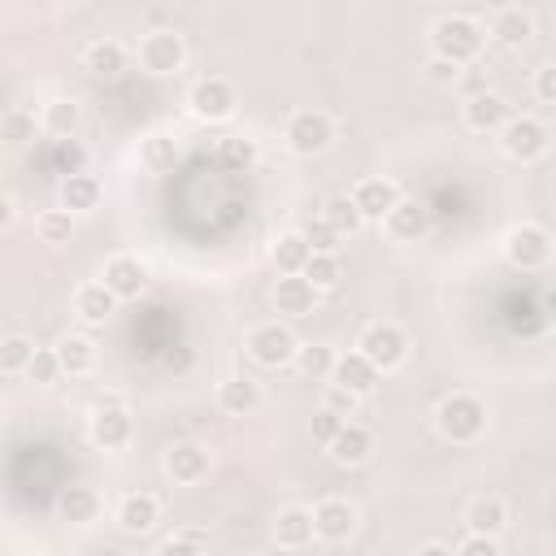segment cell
I'll return each instance as SVG.
<instances>
[{
	"label": "cell",
	"mask_w": 556,
	"mask_h": 556,
	"mask_svg": "<svg viewBox=\"0 0 556 556\" xmlns=\"http://www.w3.org/2000/svg\"><path fill=\"white\" fill-rule=\"evenodd\" d=\"M482 22H473L469 13H443L434 26H430V56L434 61H447L456 70H465L469 61L482 56Z\"/></svg>",
	"instance_id": "6da1fadb"
},
{
	"label": "cell",
	"mask_w": 556,
	"mask_h": 556,
	"mask_svg": "<svg viewBox=\"0 0 556 556\" xmlns=\"http://www.w3.org/2000/svg\"><path fill=\"white\" fill-rule=\"evenodd\" d=\"M434 430L447 443H478L486 434V404L469 391H452L434 404Z\"/></svg>",
	"instance_id": "7a4b0ae2"
},
{
	"label": "cell",
	"mask_w": 556,
	"mask_h": 556,
	"mask_svg": "<svg viewBox=\"0 0 556 556\" xmlns=\"http://www.w3.org/2000/svg\"><path fill=\"white\" fill-rule=\"evenodd\" d=\"M500 252H504V261H508L513 269L534 274V269H543V265L552 261V230L539 226V222H517V226L504 230Z\"/></svg>",
	"instance_id": "3957f363"
},
{
	"label": "cell",
	"mask_w": 556,
	"mask_h": 556,
	"mask_svg": "<svg viewBox=\"0 0 556 556\" xmlns=\"http://www.w3.org/2000/svg\"><path fill=\"white\" fill-rule=\"evenodd\" d=\"M282 143H287L291 156L313 161V156L330 152V143H334V122H330L321 109H295V113L287 117V126H282Z\"/></svg>",
	"instance_id": "277c9868"
},
{
	"label": "cell",
	"mask_w": 556,
	"mask_h": 556,
	"mask_svg": "<svg viewBox=\"0 0 556 556\" xmlns=\"http://www.w3.org/2000/svg\"><path fill=\"white\" fill-rule=\"evenodd\" d=\"M356 352L378 369V374H395L408 361V334L395 321H369L356 334Z\"/></svg>",
	"instance_id": "5b68a950"
},
{
	"label": "cell",
	"mask_w": 556,
	"mask_h": 556,
	"mask_svg": "<svg viewBox=\"0 0 556 556\" xmlns=\"http://www.w3.org/2000/svg\"><path fill=\"white\" fill-rule=\"evenodd\" d=\"M235 109H239V91H235V83L222 78V74L195 78L191 91H187V113H191L195 122H208V126H213V122H230Z\"/></svg>",
	"instance_id": "8992f818"
},
{
	"label": "cell",
	"mask_w": 556,
	"mask_h": 556,
	"mask_svg": "<svg viewBox=\"0 0 556 556\" xmlns=\"http://www.w3.org/2000/svg\"><path fill=\"white\" fill-rule=\"evenodd\" d=\"M547 148H552V135H547V126L539 122V117H508L504 126H500V152L508 156V161H517V165H534V161H543L547 156Z\"/></svg>",
	"instance_id": "52a82bcc"
},
{
	"label": "cell",
	"mask_w": 556,
	"mask_h": 556,
	"mask_svg": "<svg viewBox=\"0 0 556 556\" xmlns=\"http://www.w3.org/2000/svg\"><path fill=\"white\" fill-rule=\"evenodd\" d=\"M87 434H91V443L104 447V452H117V447H126V443L135 439V417H130V408L122 404V395H100V400H96L91 421H87Z\"/></svg>",
	"instance_id": "ba28073f"
},
{
	"label": "cell",
	"mask_w": 556,
	"mask_h": 556,
	"mask_svg": "<svg viewBox=\"0 0 556 556\" xmlns=\"http://www.w3.org/2000/svg\"><path fill=\"white\" fill-rule=\"evenodd\" d=\"M295 348H300V339L291 334L287 321H261V326H252L248 339H243V352H248L261 369H282V365H291Z\"/></svg>",
	"instance_id": "9c48e42d"
},
{
	"label": "cell",
	"mask_w": 556,
	"mask_h": 556,
	"mask_svg": "<svg viewBox=\"0 0 556 556\" xmlns=\"http://www.w3.org/2000/svg\"><path fill=\"white\" fill-rule=\"evenodd\" d=\"M139 65L148 70V74H156V78H165V74H178L182 65H187V43H182V35L178 30H169V26H161V30H148L143 39H139Z\"/></svg>",
	"instance_id": "30bf717a"
},
{
	"label": "cell",
	"mask_w": 556,
	"mask_h": 556,
	"mask_svg": "<svg viewBox=\"0 0 556 556\" xmlns=\"http://www.w3.org/2000/svg\"><path fill=\"white\" fill-rule=\"evenodd\" d=\"M308 513H313V539H317V543H348V539L356 534V526H361L356 504L343 500V495H326V500H317Z\"/></svg>",
	"instance_id": "8fae6325"
},
{
	"label": "cell",
	"mask_w": 556,
	"mask_h": 556,
	"mask_svg": "<svg viewBox=\"0 0 556 556\" xmlns=\"http://www.w3.org/2000/svg\"><path fill=\"white\" fill-rule=\"evenodd\" d=\"M100 282L113 300H139L143 287H148V265L135 252H113L100 269Z\"/></svg>",
	"instance_id": "7c38bea8"
},
{
	"label": "cell",
	"mask_w": 556,
	"mask_h": 556,
	"mask_svg": "<svg viewBox=\"0 0 556 556\" xmlns=\"http://www.w3.org/2000/svg\"><path fill=\"white\" fill-rule=\"evenodd\" d=\"M348 200H352V208L361 213V222H378L382 226V217L395 208V200H400V187H395V178H387V174H369V178H361L352 191H348Z\"/></svg>",
	"instance_id": "4fadbf2b"
},
{
	"label": "cell",
	"mask_w": 556,
	"mask_h": 556,
	"mask_svg": "<svg viewBox=\"0 0 556 556\" xmlns=\"http://www.w3.org/2000/svg\"><path fill=\"white\" fill-rule=\"evenodd\" d=\"M513 117V104L500 96V91H473L465 104H460V122L473 130V135H500V126Z\"/></svg>",
	"instance_id": "5bb4252c"
},
{
	"label": "cell",
	"mask_w": 556,
	"mask_h": 556,
	"mask_svg": "<svg viewBox=\"0 0 556 556\" xmlns=\"http://www.w3.org/2000/svg\"><path fill=\"white\" fill-rule=\"evenodd\" d=\"M430 226H434V213L421 204V200H395V208L382 217V230L395 239V243H417V239H426L430 235Z\"/></svg>",
	"instance_id": "9a60e30c"
},
{
	"label": "cell",
	"mask_w": 556,
	"mask_h": 556,
	"mask_svg": "<svg viewBox=\"0 0 556 556\" xmlns=\"http://www.w3.org/2000/svg\"><path fill=\"white\" fill-rule=\"evenodd\" d=\"M486 39H495L500 48H526L530 35H534V17L521 9V4H500L491 17H486Z\"/></svg>",
	"instance_id": "2e32d148"
},
{
	"label": "cell",
	"mask_w": 556,
	"mask_h": 556,
	"mask_svg": "<svg viewBox=\"0 0 556 556\" xmlns=\"http://www.w3.org/2000/svg\"><path fill=\"white\" fill-rule=\"evenodd\" d=\"M378 369L361 356V352H343V356H334V369H330V387H339V391H348V395H356V400H365L374 387H378Z\"/></svg>",
	"instance_id": "e0dca14e"
},
{
	"label": "cell",
	"mask_w": 556,
	"mask_h": 556,
	"mask_svg": "<svg viewBox=\"0 0 556 556\" xmlns=\"http://www.w3.org/2000/svg\"><path fill=\"white\" fill-rule=\"evenodd\" d=\"M208 465H213L208 447H204V443H191V439H182V443H174V447L165 452V473H169V482H178V486L200 482V478L208 473Z\"/></svg>",
	"instance_id": "ac0fdd59"
},
{
	"label": "cell",
	"mask_w": 556,
	"mask_h": 556,
	"mask_svg": "<svg viewBox=\"0 0 556 556\" xmlns=\"http://www.w3.org/2000/svg\"><path fill=\"white\" fill-rule=\"evenodd\" d=\"M217 408H222L226 417H248V413H256V408H261V382L248 378V374H226V378L217 382Z\"/></svg>",
	"instance_id": "d6986e66"
},
{
	"label": "cell",
	"mask_w": 556,
	"mask_h": 556,
	"mask_svg": "<svg viewBox=\"0 0 556 556\" xmlns=\"http://www.w3.org/2000/svg\"><path fill=\"white\" fill-rule=\"evenodd\" d=\"M117 526L126 530V534H148L156 521H161V500L152 495V491H126L122 500H117Z\"/></svg>",
	"instance_id": "ffe728a7"
},
{
	"label": "cell",
	"mask_w": 556,
	"mask_h": 556,
	"mask_svg": "<svg viewBox=\"0 0 556 556\" xmlns=\"http://www.w3.org/2000/svg\"><path fill=\"white\" fill-rule=\"evenodd\" d=\"M465 534H486V539H500V530L508 526V504L500 495H473L465 504Z\"/></svg>",
	"instance_id": "44dd1931"
},
{
	"label": "cell",
	"mask_w": 556,
	"mask_h": 556,
	"mask_svg": "<svg viewBox=\"0 0 556 556\" xmlns=\"http://www.w3.org/2000/svg\"><path fill=\"white\" fill-rule=\"evenodd\" d=\"M274 543L282 552H304L313 543V513L304 504H287L274 517Z\"/></svg>",
	"instance_id": "7402d4cb"
},
{
	"label": "cell",
	"mask_w": 556,
	"mask_h": 556,
	"mask_svg": "<svg viewBox=\"0 0 556 556\" xmlns=\"http://www.w3.org/2000/svg\"><path fill=\"white\" fill-rule=\"evenodd\" d=\"M100 195H104V187H100V178H96V174H87V169H78V174H65V178H61V208H65L70 217L91 213V208L100 204Z\"/></svg>",
	"instance_id": "603a6c76"
},
{
	"label": "cell",
	"mask_w": 556,
	"mask_h": 556,
	"mask_svg": "<svg viewBox=\"0 0 556 556\" xmlns=\"http://www.w3.org/2000/svg\"><path fill=\"white\" fill-rule=\"evenodd\" d=\"M274 308H278L282 317H308V313L317 308V291H313L300 274H287V278L274 282Z\"/></svg>",
	"instance_id": "cb8c5ba5"
},
{
	"label": "cell",
	"mask_w": 556,
	"mask_h": 556,
	"mask_svg": "<svg viewBox=\"0 0 556 556\" xmlns=\"http://www.w3.org/2000/svg\"><path fill=\"white\" fill-rule=\"evenodd\" d=\"M117 313V300L104 291V282H83L74 287V317L83 326H104Z\"/></svg>",
	"instance_id": "d4e9b609"
},
{
	"label": "cell",
	"mask_w": 556,
	"mask_h": 556,
	"mask_svg": "<svg viewBox=\"0 0 556 556\" xmlns=\"http://www.w3.org/2000/svg\"><path fill=\"white\" fill-rule=\"evenodd\" d=\"M326 452H330L334 465H361V460H369V452H374V434H369L365 426H356V421H343V430L326 443Z\"/></svg>",
	"instance_id": "484cf974"
},
{
	"label": "cell",
	"mask_w": 556,
	"mask_h": 556,
	"mask_svg": "<svg viewBox=\"0 0 556 556\" xmlns=\"http://www.w3.org/2000/svg\"><path fill=\"white\" fill-rule=\"evenodd\" d=\"M56 508H61V517L65 521H74V526H87V521H96L100 517V491L96 486H87V482H70L61 495H56Z\"/></svg>",
	"instance_id": "4316f807"
},
{
	"label": "cell",
	"mask_w": 556,
	"mask_h": 556,
	"mask_svg": "<svg viewBox=\"0 0 556 556\" xmlns=\"http://www.w3.org/2000/svg\"><path fill=\"white\" fill-rule=\"evenodd\" d=\"M78 126H83V109L74 100H65V96H56V100H48L39 109V130L52 135V139H74Z\"/></svg>",
	"instance_id": "83f0119b"
},
{
	"label": "cell",
	"mask_w": 556,
	"mask_h": 556,
	"mask_svg": "<svg viewBox=\"0 0 556 556\" xmlns=\"http://www.w3.org/2000/svg\"><path fill=\"white\" fill-rule=\"evenodd\" d=\"M52 352H56L61 374H70V378H83V374H91V369H96V343H91L87 334H65Z\"/></svg>",
	"instance_id": "f1b7e54d"
},
{
	"label": "cell",
	"mask_w": 556,
	"mask_h": 556,
	"mask_svg": "<svg viewBox=\"0 0 556 556\" xmlns=\"http://www.w3.org/2000/svg\"><path fill=\"white\" fill-rule=\"evenodd\" d=\"M83 70L96 74V78H113L126 70V48L117 39H96L83 48Z\"/></svg>",
	"instance_id": "f546056e"
},
{
	"label": "cell",
	"mask_w": 556,
	"mask_h": 556,
	"mask_svg": "<svg viewBox=\"0 0 556 556\" xmlns=\"http://www.w3.org/2000/svg\"><path fill=\"white\" fill-rule=\"evenodd\" d=\"M334 356H339V352H334L330 343H300L295 356H291V365H295L300 378H308V382H326L330 369H334Z\"/></svg>",
	"instance_id": "4dcf8cb0"
},
{
	"label": "cell",
	"mask_w": 556,
	"mask_h": 556,
	"mask_svg": "<svg viewBox=\"0 0 556 556\" xmlns=\"http://www.w3.org/2000/svg\"><path fill=\"white\" fill-rule=\"evenodd\" d=\"M308 256H313V252H308V243L300 239V230H287V235H278V243L269 248V261H274L278 278H287V274H300Z\"/></svg>",
	"instance_id": "1f68e13d"
},
{
	"label": "cell",
	"mask_w": 556,
	"mask_h": 556,
	"mask_svg": "<svg viewBox=\"0 0 556 556\" xmlns=\"http://www.w3.org/2000/svg\"><path fill=\"white\" fill-rule=\"evenodd\" d=\"M300 278H304L317 295L330 291V287H339V278H343V261H339V252H313V256L304 261Z\"/></svg>",
	"instance_id": "d6a6232c"
},
{
	"label": "cell",
	"mask_w": 556,
	"mask_h": 556,
	"mask_svg": "<svg viewBox=\"0 0 556 556\" xmlns=\"http://www.w3.org/2000/svg\"><path fill=\"white\" fill-rule=\"evenodd\" d=\"M35 130H39V117H35L30 109L13 104V109H4V113H0V139H4V143L22 148V143H30V139H35Z\"/></svg>",
	"instance_id": "836d02e7"
},
{
	"label": "cell",
	"mask_w": 556,
	"mask_h": 556,
	"mask_svg": "<svg viewBox=\"0 0 556 556\" xmlns=\"http://www.w3.org/2000/svg\"><path fill=\"white\" fill-rule=\"evenodd\" d=\"M174 156H178V148H174V135H148L143 143H139V165L143 169H152V174H165V169H174Z\"/></svg>",
	"instance_id": "e575fe53"
},
{
	"label": "cell",
	"mask_w": 556,
	"mask_h": 556,
	"mask_svg": "<svg viewBox=\"0 0 556 556\" xmlns=\"http://www.w3.org/2000/svg\"><path fill=\"white\" fill-rule=\"evenodd\" d=\"M35 235H39V243L61 248V243H70V235H74V217H70L65 208H43V213L35 217Z\"/></svg>",
	"instance_id": "d590c367"
},
{
	"label": "cell",
	"mask_w": 556,
	"mask_h": 556,
	"mask_svg": "<svg viewBox=\"0 0 556 556\" xmlns=\"http://www.w3.org/2000/svg\"><path fill=\"white\" fill-rule=\"evenodd\" d=\"M35 348H39V343L26 339V334H4V339H0V369H4V374H26Z\"/></svg>",
	"instance_id": "8d00e7d4"
},
{
	"label": "cell",
	"mask_w": 556,
	"mask_h": 556,
	"mask_svg": "<svg viewBox=\"0 0 556 556\" xmlns=\"http://www.w3.org/2000/svg\"><path fill=\"white\" fill-rule=\"evenodd\" d=\"M321 217L334 226V235H339V239H343V235H356V230L365 226V222H361V213L352 208V200H348V195H330Z\"/></svg>",
	"instance_id": "74e56055"
},
{
	"label": "cell",
	"mask_w": 556,
	"mask_h": 556,
	"mask_svg": "<svg viewBox=\"0 0 556 556\" xmlns=\"http://www.w3.org/2000/svg\"><path fill=\"white\" fill-rule=\"evenodd\" d=\"M300 239L308 243V252H339V243H343V239L334 235V226H330L321 213H317V217H308V222L300 226Z\"/></svg>",
	"instance_id": "f35d334b"
},
{
	"label": "cell",
	"mask_w": 556,
	"mask_h": 556,
	"mask_svg": "<svg viewBox=\"0 0 556 556\" xmlns=\"http://www.w3.org/2000/svg\"><path fill=\"white\" fill-rule=\"evenodd\" d=\"M26 378L39 382V387H52V382L61 378L56 352H52V348H35V356H30V365H26Z\"/></svg>",
	"instance_id": "ab89813d"
},
{
	"label": "cell",
	"mask_w": 556,
	"mask_h": 556,
	"mask_svg": "<svg viewBox=\"0 0 556 556\" xmlns=\"http://www.w3.org/2000/svg\"><path fill=\"white\" fill-rule=\"evenodd\" d=\"M222 161L230 165V169H248L252 161H256V148H252V139H243V135H230V139H222Z\"/></svg>",
	"instance_id": "60d3db41"
},
{
	"label": "cell",
	"mask_w": 556,
	"mask_h": 556,
	"mask_svg": "<svg viewBox=\"0 0 556 556\" xmlns=\"http://www.w3.org/2000/svg\"><path fill=\"white\" fill-rule=\"evenodd\" d=\"M356 404H361L356 395H348V391H339V387L326 382V395H321V408H326V413H334V417L348 421V417H356Z\"/></svg>",
	"instance_id": "b9f144b4"
},
{
	"label": "cell",
	"mask_w": 556,
	"mask_h": 556,
	"mask_svg": "<svg viewBox=\"0 0 556 556\" xmlns=\"http://www.w3.org/2000/svg\"><path fill=\"white\" fill-rule=\"evenodd\" d=\"M308 430H313V443H321V447H326V443L343 430V417H334V413L317 408V413H313V421H308Z\"/></svg>",
	"instance_id": "7bdbcfd3"
},
{
	"label": "cell",
	"mask_w": 556,
	"mask_h": 556,
	"mask_svg": "<svg viewBox=\"0 0 556 556\" xmlns=\"http://www.w3.org/2000/svg\"><path fill=\"white\" fill-rule=\"evenodd\" d=\"M534 96H539V104H556V65L552 61H543L534 70Z\"/></svg>",
	"instance_id": "ee69618b"
},
{
	"label": "cell",
	"mask_w": 556,
	"mask_h": 556,
	"mask_svg": "<svg viewBox=\"0 0 556 556\" xmlns=\"http://www.w3.org/2000/svg\"><path fill=\"white\" fill-rule=\"evenodd\" d=\"M452 556H500V539H486V534H465L460 547Z\"/></svg>",
	"instance_id": "f6af8a7d"
},
{
	"label": "cell",
	"mask_w": 556,
	"mask_h": 556,
	"mask_svg": "<svg viewBox=\"0 0 556 556\" xmlns=\"http://www.w3.org/2000/svg\"><path fill=\"white\" fill-rule=\"evenodd\" d=\"M152 556H204V552H200V539H191V534H174V539L156 543Z\"/></svg>",
	"instance_id": "bcb514c9"
},
{
	"label": "cell",
	"mask_w": 556,
	"mask_h": 556,
	"mask_svg": "<svg viewBox=\"0 0 556 556\" xmlns=\"http://www.w3.org/2000/svg\"><path fill=\"white\" fill-rule=\"evenodd\" d=\"M460 74H465V70H456V65H447V61H434V56L426 61V78H430V83H439V87L460 83Z\"/></svg>",
	"instance_id": "7dc6e473"
},
{
	"label": "cell",
	"mask_w": 556,
	"mask_h": 556,
	"mask_svg": "<svg viewBox=\"0 0 556 556\" xmlns=\"http://www.w3.org/2000/svg\"><path fill=\"white\" fill-rule=\"evenodd\" d=\"M13 222H17V204H13L9 195H0V235L13 230Z\"/></svg>",
	"instance_id": "c3c4849f"
},
{
	"label": "cell",
	"mask_w": 556,
	"mask_h": 556,
	"mask_svg": "<svg viewBox=\"0 0 556 556\" xmlns=\"http://www.w3.org/2000/svg\"><path fill=\"white\" fill-rule=\"evenodd\" d=\"M417 556H452V547L447 543H421Z\"/></svg>",
	"instance_id": "681fc988"
}]
</instances>
